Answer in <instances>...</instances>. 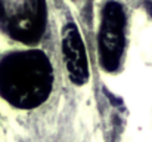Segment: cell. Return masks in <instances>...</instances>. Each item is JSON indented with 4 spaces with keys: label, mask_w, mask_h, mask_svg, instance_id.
Instances as JSON below:
<instances>
[{
    "label": "cell",
    "mask_w": 152,
    "mask_h": 142,
    "mask_svg": "<svg viewBox=\"0 0 152 142\" xmlns=\"http://www.w3.org/2000/svg\"><path fill=\"white\" fill-rule=\"evenodd\" d=\"M53 88V68L43 50L7 53L0 61V96L22 110L43 104Z\"/></svg>",
    "instance_id": "6da1fadb"
},
{
    "label": "cell",
    "mask_w": 152,
    "mask_h": 142,
    "mask_svg": "<svg viewBox=\"0 0 152 142\" xmlns=\"http://www.w3.org/2000/svg\"><path fill=\"white\" fill-rule=\"evenodd\" d=\"M124 28L126 13L121 3L108 0L102 9L99 28V61L109 73L118 70L124 53Z\"/></svg>",
    "instance_id": "7a4b0ae2"
},
{
    "label": "cell",
    "mask_w": 152,
    "mask_h": 142,
    "mask_svg": "<svg viewBox=\"0 0 152 142\" xmlns=\"http://www.w3.org/2000/svg\"><path fill=\"white\" fill-rule=\"evenodd\" d=\"M62 56L68 76L74 85H84L89 80V64L81 34L75 24L69 22L62 31Z\"/></svg>",
    "instance_id": "3957f363"
},
{
    "label": "cell",
    "mask_w": 152,
    "mask_h": 142,
    "mask_svg": "<svg viewBox=\"0 0 152 142\" xmlns=\"http://www.w3.org/2000/svg\"><path fill=\"white\" fill-rule=\"evenodd\" d=\"M3 16H4V9H3V4L0 1V19H3Z\"/></svg>",
    "instance_id": "277c9868"
}]
</instances>
